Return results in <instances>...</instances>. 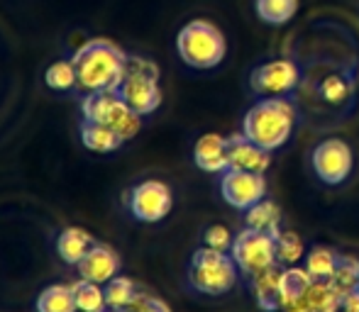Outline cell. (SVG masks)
I'll use <instances>...</instances> for the list:
<instances>
[{"mask_svg": "<svg viewBox=\"0 0 359 312\" xmlns=\"http://www.w3.org/2000/svg\"><path fill=\"white\" fill-rule=\"evenodd\" d=\"M72 62L76 69V88L83 93H98L118 88L128 66V54L110 39L98 37L88 39Z\"/></svg>", "mask_w": 359, "mask_h": 312, "instance_id": "cell-1", "label": "cell"}, {"mask_svg": "<svg viewBox=\"0 0 359 312\" xmlns=\"http://www.w3.org/2000/svg\"><path fill=\"white\" fill-rule=\"evenodd\" d=\"M296 105L286 98H259L242 120V134L257 147L276 152L291 139L296 127Z\"/></svg>", "mask_w": 359, "mask_h": 312, "instance_id": "cell-2", "label": "cell"}, {"mask_svg": "<svg viewBox=\"0 0 359 312\" xmlns=\"http://www.w3.org/2000/svg\"><path fill=\"white\" fill-rule=\"evenodd\" d=\"M176 52L186 66L196 71H210L225 59L227 39L222 29L208 20H191L176 34Z\"/></svg>", "mask_w": 359, "mask_h": 312, "instance_id": "cell-3", "label": "cell"}, {"mask_svg": "<svg viewBox=\"0 0 359 312\" xmlns=\"http://www.w3.org/2000/svg\"><path fill=\"white\" fill-rule=\"evenodd\" d=\"M189 288L203 295H225L240 281V269L230 251H217L210 246H201L194 251L189 264Z\"/></svg>", "mask_w": 359, "mask_h": 312, "instance_id": "cell-4", "label": "cell"}, {"mask_svg": "<svg viewBox=\"0 0 359 312\" xmlns=\"http://www.w3.org/2000/svg\"><path fill=\"white\" fill-rule=\"evenodd\" d=\"M115 93L130 105L137 115H151L161 105V88H159V69L154 62L144 57H128L125 76Z\"/></svg>", "mask_w": 359, "mask_h": 312, "instance_id": "cell-5", "label": "cell"}, {"mask_svg": "<svg viewBox=\"0 0 359 312\" xmlns=\"http://www.w3.org/2000/svg\"><path fill=\"white\" fill-rule=\"evenodd\" d=\"M81 115L90 122H100L113 127L123 134V139L137 137L142 129V115H137L115 90H98V93H86L81 100Z\"/></svg>", "mask_w": 359, "mask_h": 312, "instance_id": "cell-6", "label": "cell"}, {"mask_svg": "<svg viewBox=\"0 0 359 312\" xmlns=\"http://www.w3.org/2000/svg\"><path fill=\"white\" fill-rule=\"evenodd\" d=\"M230 254L235 259L240 274L247 281H252L255 276L264 274L271 266L279 264V259H276V236L257 232V229L250 227H245L240 234H235Z\"/></svg>", "mask_w": 359, "mask_h": 312, "instance_id": "cell-7", "label": "cell"}, {"mask_svg": "<svg viewBox=\"0 0 359 312\" xmlns=\"http://www.w3.org/2000/svg\"><path fill=\"white\" fill-rule=\"evenodd\" d=\"M301 83V69L293 59H269L250 71V90L257 98H286Z\"/></svg>", "mask_w": 359, "mask_h": 312, "instance_id": "cell-8", "label": "cell"}, {"mask_svg": "<svg viewBox=\"0 0 359 312\" xmlns=\"http://www.w3.org/2000/svg\"><path fill=\"white\" fill-rule=\"evenodd\" d=\"M311 166H313V173L318 176L320 183L340 185L352 176L355 154H352V147L345 139L330 137V139H323V142H318L316 147H313Z\"/></svg>", "mask_w": 359, "mask_h": 312, "instance_id": "cell-9", "label": "cell"}, {"mask_svg": "<svg viewBox=\"0 0 359 312\" xmlns=\"http://www.w3.org/2000/svg\"><path fill=\"white\" fill-rule=\"evenodd\" d=\"M130 215L140 222H161L174 208V195L164 180H142L125 193Z\"/></svg>", "mask_w": 359, "mask_h": 312, "instance_id": "cell-10", "label": "cell"}, {"mask_svg": "<svg viewBox=\"0 0 359 312\" xmlns=\"http://www.w3.org/2000/svg\"><path fill=\"white\" fill-rule=\"evenodd\" d=\"M220 195L230 208L250 210L259 200L266 198L264 173H250V171L227 169L220 173Z\"/></svg>", "mask_w": 359, "mask_h": 312, "instance_id": "cell-11", "label": "cell"}, {"mask_svg": "<svg viewBox=\"0 0 359 312\" xmlns=\"http://www.w3.org/2000/svg\"><path fill=\"white\" fill-rule=\"evenodd\" d=\"M76 269H79L81 278L105 285L110 278H115V276L120 274V269H123V259H120V254L113 249V246L95 244L93 249H90L88 254L79 261Z\"/></svg>", "mask_w": 359, "mask_h": 312, "instance_id": "cell-12", "label": "cell"}, {"mask_svg": "<svg viewBox=\"0 0 359 312\" xmlns=\"http://www.w3.org/2000/svg\"><path fill=\"white\" fill-rule=\"evenodd\" d=\"M227 161H230V169L266 173V169L271 166V152L257 147L245 134H235V137H227Z\"/></svg>", "mask_w": 359, "mask_h": 312, "instance_id": "cell-13", "label": "cell"}, {"mask_svg": "<svg viewBox=\"0 0 359 312\" xmlns=\"http://www.w3.org/2000/svg\"><path fill=\"white\" fill-rule=\"evenodd\" d=\"M194 164L205 173H225L230 169L227 161V137H220L215 132H208L198 137L194 144Z\"/></svg>", "mask_w": 359, "mask_h": 312, "instance_id": "cell-14", "label": "cell"}, {"mask_svg": "<svg viewBox=\"0 0 359 312\" xmlns=\"http://www.w3.org/2000/svg\"><path fill=\"white\" fill-rule=\"evenodd\" d=\"M281 264L271 266L269 271L264 274L255 276L250 281L252 283V290H255V300L264 312H279L281 310Z\"/></svg>", "mask_w": 359, "mask_h": 312, "instance_id": "cell-15", "label": "cell"}, {"mask_svg": "<svg viewBox=\"0 0 359 312\" xmlns=\"http://www.w3.org/2000/svg\"><path fill=\"white\" fill-rule=\"evenodd\" d=\"M81 142L88 152H98V154H110L118 152L125 144L123 134L115 132L113 127L100 122H90V120H81Z\"/></svg>", "mask_w": 359, "mask_h": 312, "instance_id": "cell-16", "label": "cell"}, {"mask_svg": "<svg viewBox=\"0 0 359 312\" xmlns=\"http://www.w3.org/2000/svg\"><path fill=\"white\" fill-rule=\"evenodd\" d=\"M98 241L93 239V234H88L81 227H67L62 234L57 236V254L62 256L64 264L79 266V261L88 254Z\"/></svg>", "mask_w": 359, "mask_h": 312, "instance_id": "cell-17", "label": "cell"}, {"mask_svg": "<svg viewBox=\"0 0 359 312\" xmlns=\"http://www.w3.org/2000/svg\"><path fill=\"white\" fill-rule=\"evenodd\" d=\"M245 220H247V227L257 229V232H266V234H281V210L276 203L271 200H259L257 205H252L250 210H245Z\"/></svg>", "mask_w": 359, "mask_h": 312, "instance_id": "cell-18", "label": "cell"}, {"mask_svg": "<svg viewBox=\"0 0 359 312\" xmlns=\"http://www.w3.org/2000/svg\"><path fill=\"white\" fill-rule=\"evenodd\" d=\"M311 285L313 278L306 269H301V266H286L284 274H281V310L296 305L308 293Z\"/></svg>", "mask_w": 359, "mask_h": 312, "instance_id": "cell-19", "label": "cell"}, {"mask_svg": "<svg viewBox=\"0 0 359 312\" xmlns=\"http://www.w3.org/2000/svg\"><path fill=\"white\" fill-rule=\"evenodd\" d=\"M301 0H255V13L264 24L281 27L296 17Z\"/></svg>", "mask_w": 359, "mask_h": 312, "instance_id": "cell-20", "label": "cell"}, {"mask_svg": "<svg viewBox=\"0 0 359 312\" xmlns=\"http://www.w3.org/2000/svg\"><path fill=\"white\" fill-rule=\"evenodd\" d=\"M340 295L327 285V281H313V285L308 288V293L298 300L296 305L311 310V312H337L340 310ZM284 312V310H281Z\"/></svg>", "mask_w": 359, "mask_h": 312, "instance_id": "cell-21", "label": "cell"}, {"mask_svg": "<svg viewBox=\"0 0 359 312\" xmlns=\"http://www.w3.org/2000/svg\"><path fill=\"white\" fill-rule=\"evenodd\" d=\"M337 261H340V254H335L330 246H313V249L306 251L303 269L311 274L313 281H327L335 274Z\"/></svg>", "mask_w": 359, "mask_h": 312, "instance_id": "cell-22", "label": "cell"}, {"mask_svg": "<svg viewBox=\"0 0 359 312\" xmlns=\"http://www.w3.org/2000/svg\"><path fill=\"white\" fill-rule=\"evenodd\" d=\"M37 312H79L76 310V298L72 285H49L39 293L37 303H34Z\"/></svg>", "mask_w": 359, "mask_h": 312, "instance_id": "cell-23", "label": "cell"}, {"mask_svg": "<svg viewBox=\"0 0 359 312\" xmlns=\"http://www.w3.org/2000/svg\"><path fill=\"white\" fill-rule=\"evenodd\" d=\"M327 285H330L340 298L355 293L359 288V261L352 259V256H340L335 274L327 278Z\"/></svg>", "mask_w": 359, "mask_h": 312, "instance_id": "cell-24", "label": "cell"}, {"mask_svg": "<svg viewBox=\"0 0 359 312\" xmlns=\"http://www.w3.org/2000/svg\"><path fill=\"white\" fill-rule=\"evenodd\" d=\"M140 290L142 288H140L133 278H128V276H115V278H110L108 283L103 285L108 308H128L130 310V305L135 303Z\"/></svg>", "mask_w": 359, "mask_h": 312, "instance_id": "cell-25", "label": "cell"}, {"mask_svg": "<svg viewBox=\"0 0 359 312\" xmlns=\"http://www.w3.org/2000/svg\"><path fill=\"white\" fill-rule=\"evenodd\" d=\"M72 288H74V298H76V310L79 312H105L108 310L105 293H103V288H100V283L79 278Z\"/></svg>", "mask_w": 359, "mask_h": 312, "instance_id": "cell-26", "label": "cell"}, {"mask_svg": "<svg viewBox=\"0 0 359 312\" xmlns=\"http://www.w3.org/2000/svg\"><path fill=\"white\" fill-rule=\"evenodd\" d=\"M44 83L47 88L57 90V93H69V90L76 88V69H74V62H54L47 66L44 71Z\"/></svg>", "mask_w": 359, "mask_h": 312, "instance_id": "cell-27", "label": "cell"}, {"mask_svg": "<svg viewBox=\"0 0 359 312\" xmlns=\"http://www.w3.org/2000/svg\"><path fill=\"white\" fill-rule=\"evenodd\" d=\"M276 259L281 266H296L301 259H306V246L293 232H281L276 236Z\"/></svg>", "mask_w": 359, "mask_h": 312, "instance_id": "cell-28", "label": "cell"}, {"mask_svg": "<svg viewBox=\"0 0 359 312\" xmlns=\"http://www.w3.org/2000/svg\"><path fill=\"white\" fill-rule=\"evenodd\" d=\"M350 93H352V83L345 76H340V73H332V76H327L320 83V95L325 103L340 105L350 98Z\"/></svg>", "mask_w": 359, "mask_h": 312, "instance_id": "cell-29", "label": "cell"}, {"mask_svg": "<svg viewBox=\"0 0 359 312\" xmlns=\"http://www.w3.org/2000/svg\"><path fill=\"white\" fill-rule=\"evenodd\" d=\"M232 241H235V234H232L225 225H210L203 232V246H210V249L230 251Z\"/></svg>", "mask_w": 359, "mask_h": 312, "instance_id": "cell-30", "label": "cell"}, {"mask_svg": "<svg viewBox=\"0 0 359 312\" xmlns=\"http://www.w3.org/2000/svg\"><path fill=\"white\" fill-rule=\"evenodd\" d=\"M130 312H171V308L161 298H156L154 293L142 288L137 298H135V303L130 305Z\"/></svg>", "mask_w": 359, "mask_h": 312, "instance_id": "cell-31", "label": "cell"}, {"mask_svg": "<svg viewBox=\"0 0 359 312\" xmlns=\"http://www.w3.org/2000/svg\"><path fill=\"white\" fill-rule=\"evenodd\" d=\"M337 312H359V290L345 295V298L340 300V310Z\"/></svg>", "mask_w": 359, "mask_h": 312, "instance_id": "cell-32", "label": "cell"}, {"mask_svg": "<svg viewBox=\"0 0 359 312\" xmlns=\"http://www.w3.org/2000/svg\"><path fill=\"white\" fill-rule=\"evenodd\" d=\"M105 312H130V310L128 308H108Z\"/></svg>", "mask_w": 359, "mask_h": 312, "instance_id": "cell-33", "label": "cell"}, {"mask_svg": "<svg viewBox=\"0 0 359 312\" xmlns=\"http://www.w3.org/2000/svg\"><path fill=\"white\" fill-rule=\"evenodd\" d=\"M357 290H359V288H357Z\"/></svg>", "mask_w": 359, "mask_h": 312, "instance_id": "cell-34", "label": "cell"}]
</instances>
